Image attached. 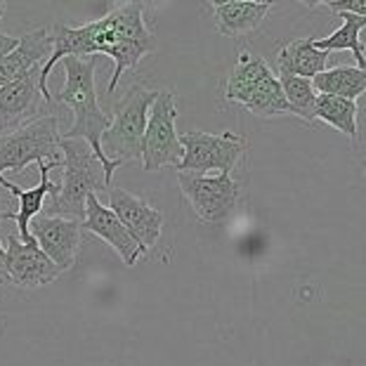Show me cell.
<instances>
[{
	"label": "cell",
	"instance_id": "1",
	"mask_svg": "<svg viewBox=\"0 0 366 366\" xmlns=\"http://www.w3.org/2000/svg\"><path fill=\"white\" fill-rule=\"evenodd\" d=\"M61 66L66 71V81L57 92V102L69 107L74 112L71 128L61 132V139H83L90 147L92 154L102 161L104 166V180L112 184V175L116 168H121L119 161H109L102 154L99 147V137L112 123V116L104 114L97 104V92H95V66L97 57H64Z\"/></svg>",
	"mask_w": 366,
	"mask_h": 366
},
{
	"label": "cell",
	"instance_id": "2",
	"mask_svg": "<svg viewBox=\"0 0 366 366\" xmlns=\"http://www.w3.org/2000/svg\"><path fill=\"white\" fill-rule=\"evenodd\" d=\"M59 154H64L61 161V187L57 189V197L52 199V213L48 215H61L81 220L85 215V199L90 194L107 189L104 180V166L83 139H61Z\"/></svg>",
	"mask_w": 366,
	"mask_h": 366
},
{
	"label": "cell",
	"instance_id": "3",
	"mask_svg": "<svg viewBox=\"0 0 366 366\" xmlns=\"http://www.w3.org/2000/svg\"><path fill=\"white\" fill-rule=\"evenodd\" d=\"M159 90H147L144 85H132L112 116V123L99 137V147L109 161H135L142 154V137L147 128L149 107L157 99Z\"/></svg>",
	"mask_w": 366,
	"mask_h": 366
},
{
	"label": "cell",
	"instance_id": "4",
	"mask_svg": "<svg viewBox=\"0 0 366 366\" xmlns=\"http://www.w3.org/2000/svg\"><path fill=\"white\" fill-rule=\"evenodd\" d=\"M61 130L57 114H45L29 126L0 135V177L5 170L21 173L29 163H54L59 166Z\"/></svg>",
	"mask_w": 366,
	"mask_h": 366
},
{
	"label": "cell",
	"instance_id": "5",
	"mask_svg": "<svg viewBox=\"0 0 366 366\" xmlns=\"http://www.w3.org/2000/svg\"><path fill=\"white\" fill-rule=\"evenodd\" d=\"M180 144L182 161L175 168L194 175H229L246 152V139L229 130L222 135L187 130L180 135Z\"/></svg>",
	"mask_w": 366,
	"mask_h": 366
},
{
	"label": "cell",
	"instance_id": "6",
	"mask_svg": "<svg viewBox=\"0 0 366 366\" xmlns=\"http://www.w3.org/2000/svg\"><path fill=\"white\" fill-rule=\"evenodd\" d=\"M177 123V102L170 90H159L157 99L149 107L147 128L142 137V168L147 173L161 170L166 166H177L182 161L180 135L175 130Z\"/></svg>",
	"mask_w": 366,
	"mask_h": 366
},
{
	"label": "cell",
	"instance_id": "7",
	"mask_svg": "<svg viewBox=\"0 0 366 366\" xmlns=\"http://www.w3.org/2000/svg\"><path fill=\"white\" fill-rule=\"evenodd\" d=\"M180 189L201 222H222L239 199V184L232 175L177 173Z\"/></svg>",
	"mask_w": 366,
	"mask_h": 366
},
{
	"label": "cell",
	"instance_id": "8",
	"mask_svg": "<svg viewBox=\"0 0 366 366\" xmlns=\"http://www.w3.org/2000/svg\"><path fill=\"white\" fill-rule=\"evenodd\" d=\"M29 234L34 237L38 248L48 255L50 262L59 272L74 267L85 244L81 220L61 217V215H48V213L36 215L29 224Z\"/></svg>",
	"mask_w": 366,
	"mask_h": 366
},
{
	"label": "cell",
	"instance_id": "9",
	"mask_svg": "<svg viewBox=\"0 0 366 366\" xmlns=\"http://www.w3.org/2000/svg\"><path fill=\"white\" fill-rule=\"evenodd\" d=\"M109 208H112V213L121 220L123 227L130 232V237L137 241L144 255L159 244L166 217H163L161 210L154 208L149 201H144L142 197H135V194L121 189V187H114V189L109 192Z\"/></svg>",
	"mask_w": 366,
	"mask_h": 366
},
{
	"label": "cell",
	"instance_id": "10",
	"mask_svg": "<svg viewBox=\"0 0 366 366\" xmlns=\"http://www.w3.org/2000/svg\"><path fill=\"white\" fill-rule=\"evenodd\" d=\"M38 71L41 69H34L24 79L0 88V135L14 132L41 119L38 114L45 107L52 109L50 104H45L41 88H38Z\"/></svg>",
	"mask_w": 366,
	"mask_h": 366
},
{
	"label": "cell",
	"instance_id": "11",
	"mask_svg": "<svg viewBox=\"0 0 366 366\" xmlns=\"http://www.w3.org/2000/svg\"><path fill=\"white\" fill-rule=\"evenodd\" d=\"M5 267L10 284L19 288H38L48 286L57 279L61 272L50 262L38 244H21L17 234L7 237Z\"/></svg>",
	"mask_w": 366,
	"mask_h": 366
},
{
	"label": "cell",
	"instance_id": "12",
	"mask_svg": "<svg viewBox=\"0 0 366 366\" xmlns=\"http://www.w3.org/2000/svg\"><path fill=\"white\" fill-rule=\"evenodd\" d=\"M83 232H92L95 237H99L121 255V260L132 267L139 258H144V251L139 248V244L130 237V232L123 227L121 220L112 213V208L99 204V199L95 194H90L85 199V215L81 222Z\"/></svg>",
	"mask_w": 366,
	"mask_h": 366
},
{
	"label": "cell",
	"instance_id": "13",
	"mask_svg": "<svg viewBox=\"0 0 366 366\" xmlns=\"http://www.w3.org/2000/svg\"><path fill=\"white\" fill-rule=\"evenodd\" d=\"M52 168H57L54 163H38V170H41V182H38L34 189H21V187H17L14 182H10L7 177L3 175L0 177V187H3L5 192H10L12 197H17L19 201V210L17 213H3V220H14L17 222V237L21 244H36L34 237L29 234V224L31 220H34L36 215H41V210H43V201L45 197H50L54 199L57 197V189H59V184H54L50 180V170Z\"/></svg>",
	"mask_w": 366,
	"mask_h": 366
},
{
	"label": "cell",
	"instance_id": "14",
	"mask_svg": "<svg viewBox=\"0 0 366 366\" xmlns=\"http://www.w3.org/2000/svg\"><path fill=\"white\" fill-rule=\"evenodd\" d=\"M52 36L48 29H36L19 36V43L10 54L0 59V88L24 79L34 69H41V61L50 57Z\"/></svg>",
	"mask_w": 366,
	"mask_h": 366
},
{
	"label": "cell",
	"instance_id": "15",
	"mask_svg": "<svg viewBox=\"0 0 366 366\" xmlns=\"http://www.w3.org/2000/svg\"><path fill=\"white\" fill-rule=\"evenodd\" d=\"M269 12L272 3H260V0H227V3L213 5L217 34L227 38L253 34L267 19Z\"/></svg>",
	"mask_w": 366,
	"mask_h": 366
},
{
	"label": "cell",
	"instance_id": "16",
	"mask_svg": "<svg viewBox=\"0 0 366 366\" xmlns=\"http://www.w3.org/2000/svg\"><path fill=\"white\" fill-rule=\"evenodd\" d=\"M315 38H298V41L286 43L277 52V71L279 76H300V79L312 81L317 74L326 71V59L329 54L319 52L312 45Z\"/></svg>",
	"mask_w": 366,
	"mask_h": 366
},
{
	"label": "cell",
	"instance_id": "17",
	"mask_svg": "<svg viewBox=\"0 0 366 366\" xmlns=\"http://www.w3.org/2000/svg\"><path fill=\"white\" fill-rule=\"evenodd\" d=\"M272 69L267 66V61L258 54L251 52H239V59L234 69H232L227 83H224V99L227 102H237V104H246L248 97L253 95V90L258 88V83L269 76Z\"/></svg>",
	"mask_w": 366,
	"mask_h": 366
},
{
	"label": "cell",
	"instance_id": "18",
	"mask_svg": "<svg viewBox=\"0 0 366 366\" xmlns=\"http://www.w3.org/2000/svg\"><path fill=\"white\" fill-rule=\"evenodd\" d=\"M317 95H331L340 99L357 102L366 90V69L357 66H333L317 74L312 81Z\"/></svg>",
	"mask_w": 366,
	"mask_h": 366
},
{
	"label": "cell",
	"instance_id": "19",
	"mask_svg": "<svg viewBox=\"0 0 366 366\" xmlns=\"http://www.w3.org/2000/svg\"><path fill=\"white\" fill-rule=\"evenodd\" d=\"M342 19V24L333 31L331 36L326 38H315L312 45L319 52H342V50H350L355 54L357 59V69H364L366 66V59H364V48H362V29L366 26V17H360V14H338Z\"/></svg>",
	"mask_w": 366,
	"mask_h": 366
},
{
	"label": "cell",
	"instance_id": "20",
	"mask_svg": "<svg viewBox=\"0 0 366 366\" xmlns=\"http://www.w3.org/2000/svg\"><path fill=\"white\" fill-rule=\"evenodd\" d=\"M357 102L350 99L331 97V95H317V107H315V119L329 123L342 135H347L352 142H357Z\"/></svg>",
	"mask_w": 366,
	"mask_h": 366
},
{
	"label": "cell",
	"instance_id": "21",
	"mask_svg": "<svg viewBox=\"0 0 366 366\" xmlns=\"http://www.w3.org/2000/svg\"><path fill=\"white\" fill-rule=\"evenodd\" d=\"M277 79L288 104V114H295L305 123H312L317 107V92L312 83L307 79H300V76H277Z\"/></svg>",
	"mask_w": 366,
	"mask_h": 366
},
{
	"label": "cell",
	"instance_id": "22",
	"mask_svg": "<svg viewBox=\"0 0 366 366\" xmlns=\"http://www.w3.org/2000/svg\"><path fill=\"white\" fill-rule=\"evenodd\" d=\"M248 112L255 114V116H284L288 114V104L284 99V92H282V85H279V79L274 74L264 76V79L258 83V88L253 90V95L248 97V102L244 104Z\"/></svg>",
	"mask_w": 366,
	"mask_h": 366
},
{
	"label": "cell",
	"instance_id": "23",
	"mask_svg": "<svg viewBox=\"0 0 366 366\" xmlns=\"http://www.w3.org/2000/svg\"><path fill=\"white\" fill-rule=\"evenodd\" d=\"M307 7H324L333 14H360L366 17V0H322V3H310Z\"/></svg>",
	"mask_w": 366,
	"mask_h": 366
},
{
	"label": "cell",
	"instance_id": "24",
	"mask_svg": "<svg viewBox=\"0 0 366 366\" xmlns=\"http://www.w3.org/2000/svg\"><path fill=\"white\" fill-rule=\"evenodd\" d=\"M17 43H19V38L17 36H7L0 31V59L5 57V54H10L14 48H17Z\"/></svg>",
	"mask_w": 366,
	"mask_h": 366
},
{
	"label": "cell",
	"instance_id": "25",
	"mask_svg": "<svg viewBox=\"0 0 366 366\" xmlns=\"http://www.w3.org/2000/svg\"><path fill=\"white\" fill-rule=\"evenodd\" d=\"M0 222H3V210H0ZM0 284H10L7 279V267H5V248L0 244Z\"/></svg>",
	"mask_w": 366,
	"mask_h": 366
},
{
	"label": "cell",
	"instance_id": "26",
	"mask_svg": "<svg viewBox=\"0 0 366 366\" xmlns=\"http://www.w3.org/2000/svg\"><path fill=\"white\" fill-rule=\"evenodd\" d=\"M5 10H7V3L0 0V21H3V17H5Z\"/></svg>",
	"mask_w": 366,
	"mask_h": 366
}]
</instances>
